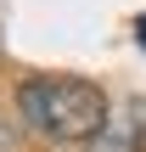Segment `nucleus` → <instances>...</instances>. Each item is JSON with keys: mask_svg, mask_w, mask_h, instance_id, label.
Segmentation results:
<instances>
[{"mask_svg": "<svg viewBox=\"0 0 146 152\" xmlns=\"http://www.w3.org/2000/svg\"><path fill=\"white\" fill-rule=\"evenodd\" d=\"M17 113L34 135L73 147V141H96L107 124V96L90 79H28L17 85Z\"/></svg>", "mask_w": 146, "mask_h": 152, "instance_id": "f257e3e1", "label": "nucleus"}, {"mask_svg": "<svg viewBox=\"0 0 146 152\" xmlns=\"http://www.w3.org/2000/svg\"><path fill=\"white\" fill-rule=\"evenodd\" d=\"M141 130H146L141 107H129L124 118H113V113H107V124H101V135L90 141V152H135V147H141Z\"/></svg>", "mask_w": 146, "mask_h": 152, "instance_id": "f03ea898", "label": "nucleus"}, {"mask_svg": "<svg viewBox=\"0 0 146 152\" xmlns=\"http://www.w3.org/2000/svg\"><path fill=\"white\" fill-rule=\"evenodd\" d=\"M141 45H146V17H141Z\"/></svg>", "mask_w": 146, "mask_h": 152, "instance_id": "7ed1b4c3", "label": "nucleus"}]
</instances>
